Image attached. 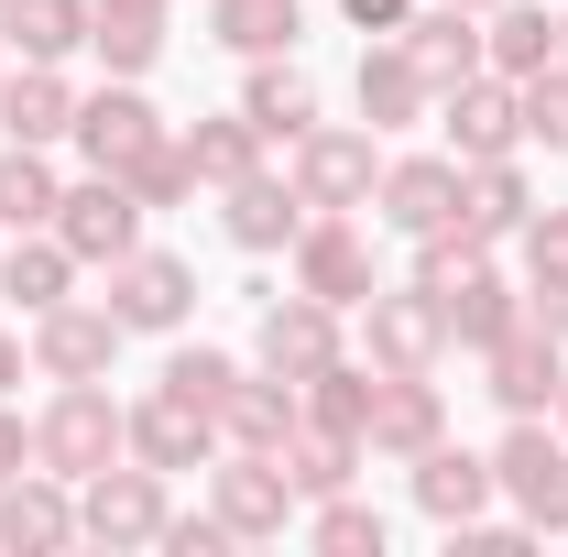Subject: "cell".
Instances as JSON below:
<instances>
[{
  "label": "cell",
  "instance_id": "6da1fadb",
  "mask_svg": "<svg viewBox=\"0 0 568 557\" xmlns=\"http://www.w3.org/2000/svg\"><path fill=\"white\" fill-rule=\"evenodd\" d=\"M33 459L55 482H88V470L132 459V405H110V383H55V405L33 416Z\"/></svg>",
  "mask_w": 568,
  "mask_h": 557
},
{
  "label": "cell",
  "instance_id": "7a4b0ae2",
  "mask_svg": "<svg viewBox=\"0 0 568 557\" xmlns=\"http://www.w3.org/2000/svg\"><path fill=\"white\" fill-rule=\"evenodd\" d=\"M284 175H295L306 209H372V186H383V132H372V121H317V132L284 142Z\"/></svg>",
  "mask_w": 568,
  "mask_h": 557
},
{
  "label": "cell",
  "instance_id": "3957f363",
  "mask_svg": "<svg viewBox=\"0 0 568 557\" xmlns=\"http://www.w3.org/2000/svg\"><path fill=\"white\" fill-rule=\"evenodd\" d=\"M493 492L536 525V536H568V437L547 416H514L493 448Z\"/></svg>",
  "mask_w": 568,
  "mask_h": 557
},
{
  "label": "cell",
  "instance_id": "277c9868",
  "mask_svg": "<svg viewBox=\"0 0 568 557\" xmlns=\"http://www.w3.org/2000/svg\"><path fill=\"white\" fill-rule=\"evenodd\" d=\"M164 470L153 459H110V470H88L77 482V547H153L164 536Z\"/></svg>",
  "mask_w": 568,
  "mask_h": 557
},
{
  "label": "cell",
  "instance_id": "5b68a950",
  "mask_svg": "<svg viewBox=\"0 0 568 557\" xmlns=\"http://www.w3.org/2000/svg\"><path fill=\"white\" fill-rule=\"evenodd\" d=\"M209 514L241 536V547H263V536H284V525L306 514V492L284 482L274 448H219L209 459Z\"/></svg>",
  "mask_w": 568,
  "mask_h": 557
},
{
  "label": "cell",
  "instance_id": "8992f818",
  "mask_svg": "<svg viewBox=\"0 0 568 557\" xmlns=\"http://www.w3.org/2000/svg\"><path fill=\"white\" fill-rule=\"evenodd\" d=\"M372 230H361L351 209H306V230H295V295H317V306H339V317H361V295H372Z\"/></svg>",
  "mask_w": 568,
  "mask_h": 557
},
{
  "label": "cell",
  "instance_id": "52a82bcc",
  "mask_svg": "<svg viewBox=\"0 0 568 557\" xmlns=\"http://www.w3.org/2000/svg\"><path fill=\"white\" fill-rule=\"evenodd\" d=\"M99 306H110L132 340H175V328L197 317V263H175V252H153V241H142V252L110 263V295H99Z\"/></svg>",
  "mask_w": 568,
  "mask_h": 557
},
{
  "label": "cell",
  "instance_id": "ba28073f",
  "mask_svg": "<svg viewBox=\"0 0 568 557\" xmlns=\"http://www.w3.org/2000/svg\"><path fill=\"white\" fill-rule=\"evenodd\" d=\"M361 361L372 372H437L448 361V317L426 284H372L361 295Z\"/></svg>",
  "mask_w": 568,
  "mask_h": 557
},
{
  "label": "cell",
  "instance_id": "9c48e42d",
  "mask_svg": "<svg viewBox=\"0 0 568 557\" xmlns=\"http://www.w3.org/2000/svg\"><path fill=\"white\" fill-rule=\"evenodd\" d=\"M142 219H153V209H142L132 186L88 164V175H77L67 198H55V241H67V252H77V263H88V274H110L121 252H142Z\"/></svg>",
  "mask_w": 568,
  "mask_h": 557
},
{
  "label": "cell",
  "instance_id": "30bf717a",
  "mask_svg": "<svg viewBox=\"0 0 568 557\" xmlns=\"http://www.w3.org/2000/svg\"><path fill=\"white\" fill-rule=\"evenodd\" d=\"M339 350H351L339 306H317V295H263V328H252V361H263V372H284V383H317Z\"/></svg>",
  "mask_w": 568,
  "mask_h": 557
},
{
  "label": "cell",
  "instance_id": "8fae6325",
  "mask_svg": "<svg viewBox=\"0 0 568 557\" xmlns=\"http://www.w3.org/2000/svg\"><path fill=\"white\" fill-rule=\"evenodd\" d=\"M77 164H99V175H121V164H132V153H153V142H164V110H153V99H142V77H110V88H88V99H77Z\"/></svg>",
  "mask_w": 568,
  "mask_h": 557
},
{
  "label": "cell",
  "instance_id": "7c38bea8",
  "mask_svg": "<svg viewBox=\"0 0 568 557\" xmlns=\"http://www.w3.org/2000/svg\"><path fill=\"white\" fill-rule=\"evenodd\" d=\"M351 99H361V121H372L383 142H394V132H416V121H437V77L405 55V33H372V44H361Z\"/></svg>",
  "mask_w": 568,
  "mask_h": 557
},
{
  "label": "cell",
  "instance_id": "4fadbf2b",
  "mask_svg": "<svg viewBox=\"0 0 568 557\" xmlns=\"http://www.w3.org/2000/svg\"><path fill=\"white\" fill-rule=\"evenodd\" d=\"M372 219H383V230H405V241L448 230V219H459V153H383Z\"/></svg>",
  "mask_w": 568,
  "mask_h": 557
},
{
  "label": "cell",
  "instance_id": "5bb4252c",
  "mask_svg": "<svg viewBox=\"0 0 568 557\" xmlns=\"http://www.w3.org/2000/svg\"><path fill=\"white\" fill-rule=\"evenodd\" d=\"M121 340H132V328H121L110 306H77V295H67V306L33 317V372H44V383H110Z\"/></svg>",
  "mask_w": 568,
  "mask_h": 557
},
{
  "label": "cell",
  "instance_id": "9a60e30c",
  "mask_svg": "<svg viewBox=\"0 0 568 557\" xmlns=\"http://www.w3.org/2000/svg\"><path fill=\"white\" fill-rule=\"evenodd\" d=\"M481 383H493V405H503V416H558L568 340H547V328L525 317V328H503V340L481 350Z\"/></svg>",
  "mask_w": 568,
  "mask_h": 557
},
{
  "label": "cell",
  "instance_id": "2e32d148",
  "mask_svg": "<svg viewBox=\"0 0 568 557\" xmlns=\"http://www.w3.org/2000/svg\"><path fill=\"white\" fill-rule=\"evenodd\" d=\"M437 132L459 164H493V153H525V110H514V77H459L448 99H437Z\"/></svg>",
  "mask_w": 568,
  "mask_h": 557
},
{
  "label": "cell",
  "instance_id": "e0dca14e",
  "mask_svg": "<svg viewBox=\"0 0 568 557\" xmlns=\"http://www.w3.org/2000/svg\"><path fill=\"white\" fill-rule=\"evenodd\" d=\"M219 230H230V252H295V230H306V198H295V175L274 164H252L241 186H219Z\"/></svg>",
  "mask_w": 568,
  "mask_h": 557
},
{
  "label": "cell",
  "instance_id": "ac0fdd59",
  "mask_svg": "<svg viewBox=\"0 0 568 557\" xmlns=\"http://www.w3.org/2000/svg\"><path fill=\"white\" fill-rule=\"evenodd\" d=\"M426 295H437V317H448V350H470V361H481L503 328H525V284H514V274H493V252H481L470 274L426 284Z\"/></svg>",
  "mask_w": 568,
  "mask_h": 557
},
{
  "label": "cell",
  "instance_id": "d6986e66",
  "mask_svg": "<svg viewBox=\"0 0 568 557\" xmlns=\"http://www.w3.org/2000/svg\"><path fill=\"white\" fill-rule=\"evenodd\" d=\"M0 547H11V557L77 547V482H55L44 459H33V470H11V482H0Z\"/></svg>",
  "mask_w": 568,
  "mask_h": 557
},
{
  "label": "cell",
  "instance_id": "ffe728a7",
  "mask_svg": "<svg viewBox=\"0 0 568 557\" xmlns=\"http://www.w3.org/2000/svg\"><path fill=\"white\" fill-rule=\"evenodd\" d=\"M132 459H153L164 482H175V470H209V459H219V416L153 383V394L132 405Z\"/></svg>",
  "mask_w": 568,
  "mask_h": 557
},
{
  "label": "cell",
  "instance_id": "44dd1931",
  "mask_svg": "<svg viewBox=\"0 0 568 557\" xmlns=\"http://www.w3.org/2000/svg\"><path fill=\"white\" fill-rule=\"evenodd\" d=\"M437 437H448L437 372H383V394H372V459H426Z\"/></svg>",
  "mask_w": 568,
  "mask_h": 557
},
{
  "label": "cell",
  "instance_id": "7402d4cb",
  "mask_svg": "<svg viewBox=\"0 0 568 557\" xmlns=\"http://www.w3.org/2000/svg\"><path fill=\"white\" fill-rule=\"evenodd\" d=\"M295 426H306V394H295L284 372H263V361L219 394V448H274V459H284V437H295Z\"/></svg>",
  "mask_w": 568,
  "mask_h": 557
},
{
  "label": "cell",
  "instance_id": "603a6c76",
  "mask_svg": "<svg viewBox=\"0 0 568 557\" xmlns=\"http://www.w3.org/2000/svg\"><path fill=\"white\" fill-rule=\"evenodd\" d=\"M405 55H416V67L437 77V99H448L459 77L493 67V44H481V11H459V0H416V11H405Z\"/></svg>",
  "mask_w": 568,
  "mask_h": 557
},
{
  "label": "cell",
  "instance_id": "cb8c5ba5",
  "mask_svg": "<svg viewBox=\"0 0 568 557\" xmlns=\"http://www.w3.org/2000/svg\"><path fill=\"white\" fill-rule=\"evenodd\" d=\"M405 470H416V514L437 525V536H448V525H470V514H493V503H503V492H493V459H481V448H448V437H437L426 459H405Z\"/></svg>",
  "mask_w": 568,
  "mask_h": 557
},
{
  "label": "cell",
  "instance_id": "d4e9b609",
  "mask_svg": "<svg viewBox=\"0 0 568 557\" xmlns=\"http://www.w3.org/2000/svg\"><path fill=\"white\" fill-rule=\"evenodd\" d=\"M525 209H536L525 153H493V164H459V219H448V230L493 252V241H514V230H525Z\"/></svg>",
  "mask_w": 568,
  "mask_h": 557
},
{
  "label": "cell",
  "instance_id": "484cf974",
  "mask_svg": "<svg viewBox=\"0 0 568 557\" xmlns=\"http://www.w3.org/2000/svg\"><path fill=\"white\" fill-rule=\"evenodd\" d=\"M77 132V77L67 67H11L0 77V142H55Z\"/></svg>",
  "mask_w": 568,
  "mask_h": 557
},
{
  "label": "cell",
  "instance_id": "4316f807",
  "mask_svg": "<svg viewBox=\"0 0 568 557\" xmlns=\"http://www.w3.org/2000/svg\"><path fill=\"white\" fill-rule=\"evenodd\" d=\"M77 274H88V263H77L55 230H11V241H0V295H11L22 317L67 306V295H77Z\"/></svg>",
  "mask_w": 568,
  "mask_h": 557
},
{
  "label": "cell",
  "instance_id": "83f0119b",
  "mask_svg": "<svg viewBox=\"0 0 568 557\" xmlns=\"http://www.w3.org/2000/svg\"><path fill=\"white\" fill-rule=\"evenodd\" d=\"M88 11L99 0H0V44L22 67H67V55H88Z\"/></svg>",
  "mask_w": 568,
  "mask_h": 557
},
{
  "label": "cell",
  "instance_id": "f1b7e54d",
  "mask_svg": "<svg viewBox=\"0 0 568 557\" xmlns=\"http://www.w3.org/2000/svg\"><path fill=\"white\" fill-rule=\"evenodd\" d=\"M241 110H252V132H263V142H295V132H317V77L295 67V55H252Z\"/></svg>",
  "mask_w": 568,
  "mask_h": 557
},
{
  "label": "cell",
  "instance_id": "f546056e",
  "mask_svg": "<svg viewBox=\"0 0 568 557\" xmlns=\"http://www.w3.org/2000/svg\"><path fill=\"white\" fill-rule=\"evenodd\" d=\"M481 44H493V77H536V67H558V11L547 0H493Z\"/></svg>",
  "mask_w": 568,
  "mask_h": 557
},
{
  "label": "cell",
  "instance_id": "4dcf8cb0",
  "mask_svg": "<svg viewBox=\"0 0 568 557\" xmlns=\"http://www.w3.org/2000/svg\"><path fill=\"white\" fill-rule=\"evenodd\" d=\"M361 459H372V448H361L351 426H295V437H284V482L306 492V503L351 492V482H361Z\"/></svg>",
  "mask_w": 568,
  "mask_h": 557
},
{
  "label": "cell",
  "instance_id": "1f68e13d",
  "mask_svg": "<svg viewBox=\"0 0 568 557\" xmlns=\"http://www.w3.org/2000/svg\"><path fill=\"white\" fill-rule=\"evenodd\" d=\"M186 164H197V186H241L252 164H263V132H252V110H209V121H186Z\"/></svg>",
  "mask_w": 568,
  "mask_h": 557
},
{
  "label": "cell",
  "instance_id": "d6a6232c",
  "mask_svg": "<svg viewBox=\"0 0 568 557\" xmlns=\"http://www.w3.org/2000/svg\"><path fill=\"white\" fill-rule=\"evenodd\" d=\"M209 33L230 44V55H295L306 0H209Z\"/></svg>",
  "mask_w": 568,
  "mask_h": 557
},
{
  "label": "cell",
  "instance_id": "836d02e7",
  "mask_svg": "<svg viewBox=\"0 0 568 557\" xmlns=\"http://www.w3.org/2000/svg\"><path fill=\"white\" fill-rule=\"evenodd\" d=\"M295 394H306V426H351L361 448H372V394H383V372H372V361L339 350V361H328L317 383H295Z\"/></svg>",
  "mask_w": 568,
  "mask_h": 557
},
{
  "label": "cell",
  "instance_id": "e575fe53",
  "mask_svg": "<svg viewBox=\"0 0 568 557\" xmlns=\"http://www.w3.org/2000/svg\"><path fill=\"white\" fill-rule=\"evenodd\" d=\"M55 164H44V142H0V230H55Z\"/></svg>",
  "mask_w": 568,
  "mask_h": 557
},
{
  "label": "cell",
  "instance_id": "d590c367",
  "mask_svg": "<svg viewBox=\"0 0 568 557\" xmlns=\"http://www.w3.org/2000/svg\"><path fill=\"white\" fill-rule=\"evenodd\" d=\"M88 55H99L110 77H153L164 22H153V11H88Z\"/></svg>",
  "mask_w": 568,
  "mask_h": 557
},
{
  "label": "cell",
  "instance_id": "8d00e7d4",
  "mask_svg": "<svg viewBox=\"0 0 568 557\" xmlns=\"http://www.w3.org/2000/svg\"><path fill=\"white\" fill-rule=\"evenodd\" d=\"M514 110H525V153H568V55L514 77Z\"/></svg>",
  "mask_w": 568,
  "mask_h": 557
},
{
  "label": "cell",
  "instance_id": "74e56055",
  "mask_svg": "<svg viewBox=\"0 0 568 557\" xmlns=\"http://www.w3.org/2000/svg\"><path fill=\"white\" fill-rule=\"evenodd\" d=\"M241 372H252V361H230V350H209V340L164 350V394H186V405H209V416H219V394H230Z\"/></svg>",
  "mask_w": 568,
  "mask_h": 557
},
{
  "label": "cell",
  "instance_id": "f35d334b",
  "mask_svg": "<svg viewBox=\"0 0 568 557\" xmlns=\"http://www.w3.org/2000/svg\"><path fill=\"white\" fill-rule=\"evenodd\" d=\"M306 536H317L328 557H383V536H394V525H383L372 503H351V492H328V503H306Z\"/></svg>",
  "mask_w": 568,
  "mask_h": 557
},
{
  "label": "cell",
  "instance_id": "ab89813d",
  "mask_svg": "<svg viewBox=\"0 0 568 557\" xmlns=\"http://www.w3.org/2000/svg\"><path fill=\"white\" fill-rule=\"evenodd\" d=\"M121 186H132L142 209H186V198H197V164H186V142L164 132L153 153H132V164H121Z\"/></svg>",
  "mask_w": 568,
  "mask_h": 557
},
{
  "label": "cell",
  "instance_id": "60d3db41",
  "mask_svg": "<svg viewBox=\"0 0 568 557\" xmlns=\"http://www.w3.org/2000/svg\"><path fill=\"white\" fill-rule=\"evenodd\" d=\"M514 252H525V284H536V274H568V209H525Z\"/></svg>",
  "mask_w": 568,
  "mask_h": 557
},
{
  "label": "cell",
  "instance_id": "b9f144b4",
  "mask_svg": "<svg viewBox=\"0 0 568 557\" xmlns=\"http://www.w3.org/2000/svg\"><path fill=\"white\" fill-rule=\"evenodd\" d=\"M153 547H175V557H219V547H241V536H230L219 514H164V536H153Z\"/></svg>",
  "mask_w": 568,
  "mask_h": 557
},
{
  "label": "cell",
  "instance_id": "7bdbcfd3",
  "mask_svg": "<svg viewBox=\"0 0 568 557\" xmlns=\"http://www.w3.org/2000/svg\"><path fill=\"white\" fill-rule=\"evenodd\" d=\"M525 317H536L547 340H568V274H536V284H525Z\"/></svg>",
  "mask_w": 568,
  "mask_h": 557
},
{
  "label": "cell",
  "instance_id": "ee69618b",
  "mask_svg": "<svg viewBox=\"0 0 568 557\" xmlns=\"http://www.w3.org/2000/svg\"><path fill=\"white\" fill-rule=\"evenodd\" d=\"M405 11H416V0H339L351 33H405Z\"/></svg>",
  "mask_w": 568,
  "mask_h": 557
},
{
  "label": "cell",
  "instance_id": "f6af8a7d",
  "mask_svg": "<svg viewBox=\"0 0 568 557\" xmlns=\"http://www.w3.org/2000/svg\"><path fill=\"white\" fill-rule=\"evenodd\" d=\"M11 470H33V426L0 405V482H11Z\"/></svg>",
  "mask_w": 568,
  "mask_h": 557
},
{
  "label": "cell",
  "instance_id": "bcb514c9",
  "mask_svg": "<svg viewBox=\"0 0 568 557\" xmlns=\"http://www.w3.org/2000/svg\"><path fill=\"white\" fill-rule=\"evenodd\" d=\"M22 361H33V340H11V328H0V405H11V383H22Z\"/></svg>",
  "mask_w": 568,
  "mask_h": 557
},
{
  "label": "cell",
  "instance_id": "7dc6e473",
  "mask_svg": "<svg viewBox=\"0 0 568 557\" xmlns=\"http://www.w3.org/2000/svg\"><path fill=\"white\" fill-rule=\"evenodd\" d=\"M99 11H153V22H164V11H175V0H99Z\"/></svg>",
  "mask_w": 568,
  "mask_h": 557
},
{
  "label": "cell",
  "instance_id": "c3c4849f",
  "mask_svg": "<svg viewBox=\"0 0 568 557\" xmlns=\"http://www.w3.org/2000/svg\"><path fill=\"white\" fill-rule=\"evenodd\" d=\"M558 437H568V383H558Z\"/></svg>",
  "mask_w": 568,
  "mask_h": 557
},
{
  "label": "cell",
  "instance_id": "681fc988",
  "mask_svg": "<svg viewBox=\"0 0 568 557\" xmlns=\"http://www.w3.org/2000/svg\"><path fill=\"white\" fill-rule=\"evenodd\" d=\"M558 55H568V11H558Z\"/></svg>",
  "mask_w": 568,
  "mask_h": 557
},
{
  "label": "cell",
  "instance_id": "f907efd6",
  "mask_svg": "<svg viewBox=\"0 0 568 557\" xmlns=\"http://www.w3.org/2000/svg\"><path fill=\"white\" fill-rule=\"evenodd\" d=\"M459 11H493V0H459Z\"/></svg>",
  "mask_w": 568,
  "mask_h": 557
},
{
  "label": "cell",
  "instance_id": "816d5d0a",
  "mask_svg": "<svg viewBox=\"0 0 568 557\" xmlns=\"http://www.w3.org/2000/svg\"><path fill=\"white\" fill-rule=\"evenodd\" d=\"M0 77H11V55H0Z\"/></svg>",
  "mask_w": 568,
  "mask_h": 557
}]
</instances>
